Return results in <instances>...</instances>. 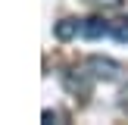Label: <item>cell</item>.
Returning <instances> with one entry per match:
<instances>
[{
	"instance_id": "cell-1",
	"label": "cell",
	"mask_w": 128,
	"mask_h": 125,
	"mask_svg": "<svg viewBox=\"0 0 128 125\" xmlns=\"http://www.w3.org/2000/svg\"><path fill=\"white\" fill-rule=\"evenodd\" d=\"M88 69H91V75H94V78H103V81H116L119 75L125 72V66H122V62L106 60V56H91V60H88Z\"/></svg>"
},
{
	"instance_id": "cell-2",
	"label": "cell",
	"mask_w": 128,
	"mask_h": 125,
	"mask_svg": "<svg viewBox=\"0 0 128 125\" xmlns=\"http://www.w3.org/2000/svg\"><path fill=\"white\" fill-rule=\"evenodd\" d=\"M106 31H110V22H106V19H100V16H91V19H84V22H81V34H84L88 41H97V38H103Z\"/></svg>"
},
{
	"instance_id": "cell-3",
	"label": "cell",
	"mask_w": 128,
	"mask_h": 125,
	"mask_svg": "<svg viewBox=\"0 0 128 125\" xmlns=\"http://www.w3.org/2000/svg\"><path fill=\"white\" fill-rule=\"evenodd\" d=\"M78 31H81L78 19H62V22H56V38H60V41H69V38H75Z\"/></svg>"
},
{
	"instance_id": "cell-4",
	"label": "cell",
	"mask_w": 128,
	"mask_h": 125,
	"mask_svg": "<svg viewBox=\"0 0 128 125\" xmlns=\"http://www.w3.org/2000/svg\"><path fill=\"white\" fill-rule=\"evenodd\" d=\"M110 34L119 44H128V19H112L110 22Z\"/></svg>"
},
{
	"instance_id": "cell-5",
	"label": "cell",
	"mask_w": 128,
	"mask_h": 125,
	"mask_svg": "<svg viewBox=\"0 0 128 125\" xmlns=\"http://www.w3.org/2000/svg\"><path fill=\"white\" fill-rule=\"evenodd\" d=\"M97 3H103V6H122L125 0H97Z\"/></svg>"
},
{
	"instance_id": "cell-6",
	"label": "cell",
	"mask_w": 128,
	"mask_h": 125,
	"mask_svg": "<svg viewBox=\"0 0 128 125\" xmlns=\"http://www.w3.org/2000/svg\"><path fill=\"white\" fill-rule=\"evenodd\" d=\"M119 103H122V110L128 112V88H125V91H122V100H119Z\"/></svg>"
}]
</instances>
